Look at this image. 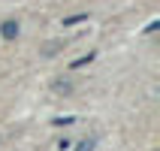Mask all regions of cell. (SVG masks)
I'll return each mask as SVG.
<instances>
[{"instance_id": "1", "label": "cell", "mask_w": 160, "mask_h": 151, "mask_svg": "<svg viewBox=\"0 0 160 151\" xmlns=\"http://www.w3.org/2000/svg\"><path fill=\"white\" fill-rule=\"evenodd\" d=\"M18 30H21L18 21H3V24H0V36H3V39H15Z\"/></svg>"}, {"instance_id": "2", "label": "cell", "mask_w": 160, "mask_h": 151, "mask_svg": "<svg viewBox=\"0 0 160 151\" xmlns=\"http://www.w3.org/2000/svg\"><path fill=\"white\" fill-rule=\"evenodd\" d=\"M79 21H88V12H79V15H70V18H63V27H70V24H79Z\"/></svg>"}, {"instance_id": "5", "label": "cell", "mask_w": 160, "mask_h": 151, "mask_svg": "<svg viewBox=\"0 0 160 151\" xmlns=\"http://www.w3.org/2000/svg\"><path fill=\"white\" fill-rule=\"evenodd\" d=\"M72 121H76V118H72V115H67V118H54L52 124H54V127H63V124H72Z\"/></svg>"}, {"instance_id": "3", "label": "cell", "mask_w": 160, "mask_h": 151, "mask_svg": "<svg viewBox=\"0 0 160 151\" xmlns=\"http://www.w3.org/2000/svg\"><path fill=\"white\" fill-rule=\"evenodd\" d=\"M94 58H97V54H94V52H88V54H85V58H76V61H72L70 67H72V70H76V67H85V63H91V61H94Z\"/></svg>"}, {"instance_id": "4", "label": "cell", "mask_w": 160, "mask_h": 151, "mask_svg": "<svg viewBox=\"0 0 160 151\" xmlns=\"http://www.w3.org/2000/svg\"><path fill=\"white\" fill-rule=\"evenodd\" d=\"M94 145H97V139H82V142H76V151H94Z\"/></svg>"}]
</instances>
